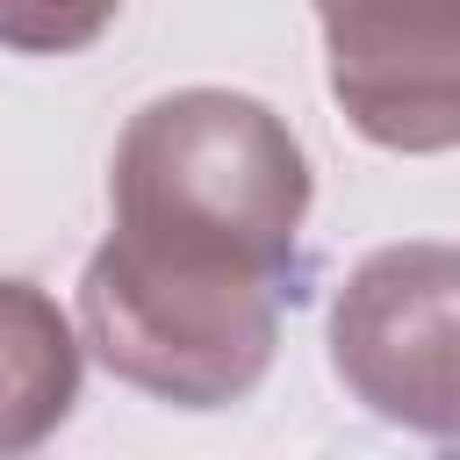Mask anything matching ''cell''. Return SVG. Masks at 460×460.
<instances>
[{"label":"cell","instance_id":"4","mask_svg":"<svg viewBox=\"0 0 460 460\" xmlns=\"http://www.w3.org/2000/svg\"><path fill=\"white\" fill-rule=\"evenodd\" d=\"M345 122L402 158L460 151V0H316Z\"/></svg>","mask_w":460,"mask_h":460},{"label":"cell","instance_id":"1","mask_svg":"<svg viewBox=\"0 0 460 460\" xmlns=\"http://www.w3.org/2000/svg\"><path fill=\"white\" fill-rule=\"evenodd\" d=\"M309 201L316 180L288 115L230 86H180L144 101L108 158L115 244L180 266L252 273L288 302L302 295L309 273L302 252Z\"/></svg>","mask_w":460,"mask_h":460},{"label":"cell","instance_id":"6","mask_svg":"<svg viewBox=\"0 0 460 460\" xmlns=\"http://www.w3.org/2000/svg\"><path fill=\"white\" fill-rule=\"evenodd\" d=\"M122 0H0V50L14 58H79L115 29Z\"/></svg>","mask_w":460,"mask_h":460},{"label":"cell","instance_id":"3","mask_svg":"<svg viewBox=\"0 0 460 460\" xmlns=\"http://www.w3.org/2000/svg\"><path fill=\"white\" fill-rule=\"evenodd\" d=\"M331 374L417 438H460V252L410 237L367 252L331 295Z\"/></svg>","mask_w":460,"mask_h":460},{"label":"cell","instance_id":"5","mask_svg":"<svg viewBox=\"0 0 460 460\" xmlns=\"http://www.w3.org/2000/svg\"><path fill=\"white\" fill-rule=\"evenodd\" d=\"M86 338L36 280L0 273V460L50 446L79 402Z\"/></svg>","mask_w":460,"mask_h":460},{"label":"cell","instance_id":"2","mask_svg":"<svg viewBox=\"0 0 460 460\" xmlns=\"http://www.w3.org/2000/svg\"><path fill=\"white\" fill-rule=\"evenodd\" d=\"M280 288L216 266H172L115 237L79 273V338L137 395L172 410L244 402L280 352Z\"/></svg>","mask_w":460,"mask_h":460}]
</instances>
